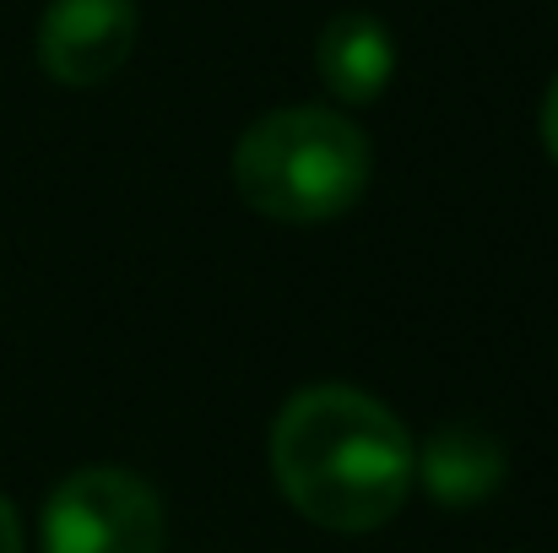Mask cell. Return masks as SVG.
<instances>
[{"label": "cell", "mask_w": 558, "mask_h": 553, "mask_svg": "<svg viewBox=\"0 0 558 553\" xmlns=\"http://www.w3.org/2000/svg\"><path fill=\"white\" fill-rule=\"evenodd\" d=\"M271 478L304 521L359 538L407 505L417 445L369 390L310 385L288 396L271 423Z\"/></svg>", "instance_id": "cell-1"}, {"label": "cell", "mask_w": 558, "mask_h": 553, "mask_svg": "<svg viewBox=\"0 0 558 553\" xmlns=\"http://www.w3.org/2000/svg\"><path fill=\"white\" fill-rule=\"evenodd\" d=\"M369 136L320 104L260 115L233 142V190L271 223H331L369 190Z\"/></svg>", "instance_id": "cell-2"}, {"label": "cell", "mask_w": 558, "mask_h": 553, "mask_svg": "<svg viewBox=\"0 0 558 553\" xmlns=\"http://www.w3.org/2000/svg\"><path fill=\"white\" fill-rule=\"evenodd\" d=\"M44 553H163V500L125 467H82L44 505Z\"/></svg>", "instance_id": "cell-3"}, {"label": "cell", "mask_w": 558, "mask_h": 553, "mask_svg": "<svg viewBox=\"0 0 558 553\" xmlns=\"http://www.w3.org/2000/svg\"><path fill=\"white\" fill-rule=\"evenodd\" d=\"M136 33V0H49L38 16V65L60 87H104L125 71Z\"/></svg>", "instance_id": "cell-4"}, {"label": "cell", "mask_w": 558, "mask_h": 553, "mask_svg": "<svg viewBox=\"0 0 558 553\" xmlns=\"http://www.w3.org/2000/svg\"><path fill=\"white\" fill-rule=\"evenodd\" d=\"M315 71L331 98L342 104H374L396 76V44L390 27L369 11H342L315 38Z\"/></svg>", "instance_id": "cell-5"}, {"label": "cell", "mask_w": 558, "mask_h": 553, "mask_svg": "<svg viewBox=\"0 0 558 553\" xmlns=\"http://www.w3.org/2000/svg\"><path fill=\"white\" fill-rule=\"evenodd\" d=\"M505 467H510L505 445H499L488 429H477V423H445V429H434V434L423 440V450H417V478H423V489H428L439 505H456V510L483 505V500L505 483Z\"/></svg>", "instance_id": "cell-6"}, {"label": "cell", "mask_w": 558, "mask_h": 553, "mask_svg": "<svg viewBox=\"0 0 558 553\" xmlns=\"http://www.w3.org/2000/svg\"><path fill=\"white\" fill-rule=\"evenodd\" d=\"M543 147H548V158L558 164V76L548 82V98H543Z\"/></svg>", "instance_id": "cell-7"}, {"label": "cell", "mask_w": 558, "mask_h": 553, "mask_svg": "<svg viewBox=\"0 0 558 553\" xmlns=\"http://www.w3.org/2000/svg\"><path fill=\"white\" fill-rule=\"evenodd\" d=\"M0 553H22V521H16V505L0 494Z\"/></svg>", "instance_id": "cell-8"}]
</instances>
